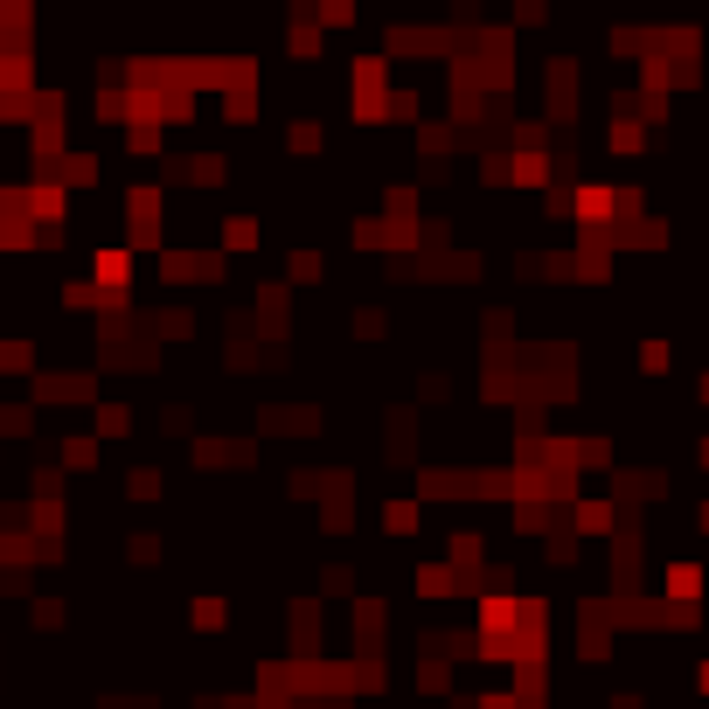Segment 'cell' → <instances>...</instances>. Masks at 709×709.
<instances>
[{
  "mask_svg": "<svg viewBox=\"0 0 709 709\" xmlns=\"http://www.w3.org/2000/svg\"><path fill=\"white\" fill-rule=\"evenodd\" d=\"M28 404H91L98 411V383H91V369H35Z\"/></svg>",
  "mask_w": 709,
  "mask_h": 709,
  "instance_id": "cell-2",
  "label": "cell"
},
{
  "mask_svg": "<svg viewBox=\"0 0 709 709\" xmlns=\"http://www.w3.org/2000/svg\"><path fill=\"white\" fill-rule=\"evenodd\" d=\"M418 591H425V598H452V591H459L452 564H418Z\"/></svg>",
  "mask_w": 709,
  "mask_h": 709,
  "instance_id": "cell-13",
  "label": "cell"
},
{
  "mask_svg": "<svg viewBox=\"0 0 709 709\" xmlns=\"http://www.w3.org/2000/svg\"><path fill=\"white\" fill-rule=\"evenodd\" d=\"M251 438H195V466H251Z\"/></svg>",
  "mask_w": 709,
  "mask_h": 709,
  "instance_id": "cell-5",
  "label": "cell"
},
{
  "mask_svg": "<svg viewBox=\"0 0 709 709\" xmlns=\"http://www.w3.org/2000/svg\"><path fill=\"white\" fill-rule=\"evenodd\" d=\"M696 689H703V696H709V661H703V675H696Z\"/></svg>",
  "mask_w": 709,
  "mask_h": 709,
  "instance_id": "cell-20",
  "label": "cell"
},
{
  "mask_svg": "<svg viewBox=\"0 0 709 709\" xmlns=\"http://www.w3.org/2000/svg\"><path fill=\"white\" fill-rule=\"evenodd\" d=\"M63 619H70V605H63V598H35V626H42V633H56Z\"/></svg>",
  "mask_w": 709,
  "mask_h": 709,
  "instance_id": "cell-18",
  "label": "cell"
},
{
  "mask_svg": "<svg viewBox=\"0 0 709 709\" xmlns=\"http://www.w3.org/2000/svg\"><path fill=\"white\" fill-rule=\"evenodd\" d=\"M258 334H265V341H285V334H292V292H285L279 279L258 285Z\"/></svg>",
  "mask_w": 709,
  "mask_h": 709,
  "instance_id": "cell-4",
  "label": "cell"
},
{
  "mask_svg": "<svg viewBox=\"0 0 709 709\" xmlns=\"http://www.w3.org/2000/svg\"><path fill=\"white\" fill-rule=\"evenodd\" d=\"M292 285H320V251H299L292 258Z\"/></svg>",
  "mask_w": 709,
  "mask_h": 709,
  "instance_id": "cell-19",
  "label": "cell"
},
{
  "mask_svg": "<svg viewBox=\"0 0 709 709\" xmlns=\"http://www.w3.org/2000/svg\"><path fill=\"white\" fill-rule=\"evenodd\" d=\"M91 285H98L105 306H126V292H133V251L126 244H98L91 251Z\"/></svg>",
  "mask_w": 709,
  "mask_h": 709,
  "instance_id": "cell-3",
  "label": "cell"
},
{
  "mask_svg": "<svg viewBox=\"0 0 709 709\" xmlns=\"http://www.w3.org/2000/svg\"><path fill=\"white\" fill-rule=\"evenodd\" d=\"M703 466H709V438H703Z\"/></svg>",
  "mask_w": 709,
  "mask_h": 709,
  "instance_id": "cell-23",
  "label": "cell"
},
{
  "mask_svg": "<svg viewBox=\"0 0 709 709\" xmlns=\"http://www.w3.org/2000/svg\"><path fill=\"white\" fill-rule=\"evenodd\" d=\"M0 376H35V341L28 334H0Z\"/></svg>",
  "mask_w": 709,
  "mask_h": 709,
  "instance_id": "cell-8",
  "label": "cell"
},
{
  "mask_svg": "<svg viewBox=\"0 0 709 709\" xmlns=\"http://www.w3.org/2000/svg\"><path fill=\"white\" fill-rule=\"evenodd\" d=\"M696 598H703V564L675 557L668 564V605H696Z\"/></svg>",
  "mask_w": 709,
  "mask_h": 709,
  "instance_id": "cell-6",
  "label": "cell"
},
{
  "mask_svg": "<svg viewBox=\"0 0 709 709\" xmlns=\"http://www.w3.org/2000/svg\"><path fill=\"white\" fill-rule=\"evenodd\" d=\"M418 522H425V501H411V494L383 501V536H418Z\"/></svg>",
  "mask_w": 709,
  "mask_h": 709,
  "instance_id": "cell-7",
  "label": "cell"
},
{
  "mask_svg": "<svg viewBox=\"0 0 709 709\" xmlns=\"http://www.w3.org/2000/svg\"><path fill=\"white\" fill-rule=\"evenodd\" d=\"M313 21L320 28H355V7L348 0H327V7H313Z\"/></svg>",
  "mask_w": 709,
  "mask_h": 709,
  "instance_id": "cell-16",
  "label": "cell"
},
{
  "mask_svg": "<svg viewBox=\"0 0 709 709\" xmlns=\"http://www.w3.org/2000/svg\"><path fill=\"white\" fill-rule=\"evenodd\" d=\"M230 626V598H195V633H223Z\"/></svg>",
  "mask_w": 709,
  "mask_h": 709,
  "instance_id": "cell-14",
  "label": "cell"
},
{
  "mask_svg": "<svg viewBox=\"0 0 709 709\" xmlns=\"http://www.w3.org/2000/svg\"><path fill=\"white\" fill-rule=\"evenodd\" d=\"M696 397H703V404H709V376H703V383H696Z\"/></svg>",
  "mask_w": 709,
  "mask_h": 709,
  "instance_id": "cell-22",
  "label": "cell"
},
{
  "mask_svg": "<svg viewBox=\"0 0 709 709\" xmlns=\"http://www.w3.org/2000/svg\"><path fill=\"white\" fill-rule=\"evenodd\" d=\"M216 251H223V258H230V251H258V216H223Z\"/></svg>",
  "mask_w": 709,
  "mask_h": 709,
  "instance_id": "cell-9",
  "label": "cell"
},
{
  "mask_svg": "<svg viewBox=\"0 0 709 709\" xmlns=\"http://www.w3.org/2000/svg\"><path fill=\"white\" fill-rule=\"evenodd\" d=\"M126 494H133V501H160V494H167V473H160V466H133V473H126Z\"/></svg>",
  "mask_w": 709,
  "mask_h": 709,
  "instance_id": "cell-12",
  "label": "cell"
},
{
  "mask_svg": "<svg viewBox=\"0 0 709 709\" xmlns=\"http://www.w3.org/2000/svg\"><path fill=\"white\" fill-rule=\"evenodd\" d=\"M696 522H703V529H709V501H703V508H696Z\"/></svg>",
  "mask_w": 709,
  "mask_h": 709,
  "instance_id": "cell-21",
  "label": "cell"
},
{
  "mask_svg": "<svg viewBox=\"0 0 709 709\" xmlns=\"http://www.w3.org/2000/svg\"><path fill=\"white\" fill-rule=\"evenodd\" d=\"M56 459H63V466H77V473H84V466H98V431H70V438L56 445Z\"/></svg>",
  "mask_w": 709,
  "mask_h": 709,
  "instance_id": "cell-10",
  "label": "cell"
},
{
  "mask_svg": "<svg viewBox=\"0 0 709 709\" xmlns=\"http://www.w3.org/2000/svg\"><path fill=\"white\" fill-rule=\"evenodd\" d=\"M668 362H675V348H668V341H640V369H647V376H661Z\"/></svg>",
  "mask_w": 709,
  "mask_h": 709,
  "instance_id": "cell-17",
  "label": "cell"
},
{
  "mask_svg": "<svg viewBox=\"0 0 709 709\" xmlns=\"http://www.w3.org/2000/svg\"><path fill=\"white\" fill-rule=\"evenodd\" d=\"M160 279L167 285H223L230 279V258L209 244V251H195V244H167L160 251Z\"/></svg>",
  "mask_w": 709,
  "mask_h": 709,
  "instance_id": "cell-1",
  "label": "cell"
},
{
  "mask_svg": "<svg viewBox=\"0 0 709 709\" xmlns=\"http://www.w3.org/2000/svg\"><path fill=\"white\" fill-rule=\"evenodd\" d=\"M320 591L327 598H348L355 591V564H320Z\"/></svg>",
  "mask_w": 709,
  "mask_h": 709,
  "instance_id": "cell-15",
  "label": "cell"
},
{
  "mask_svg": "<svg viewBox=\"0 0 709 709\" xmlns=\"http://www.w3.org/2000/svg\"><path fill=\"white\" fill-rule=\"evenodd\" d=\"M91 425H98V438H133V411H126V404H105V397H98Z\"/></svg>",
  "mask_w": 709,
  "mask_h": 709,
  "instance_id": "cell-11",
  "label": "cell"
}]
</instances>
